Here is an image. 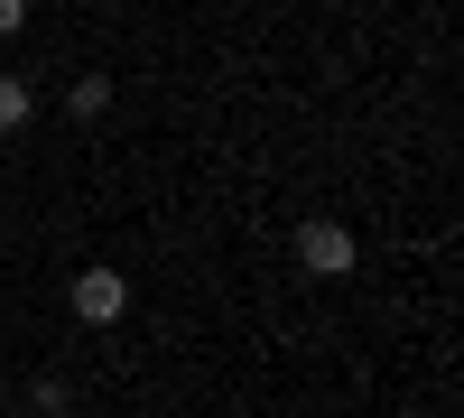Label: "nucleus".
I'll use <instances>...</instances> for the list:
<instances>
[{
  "instance_id": "f257e3e1",
  "label": "nucleus",
  "mask_w": 464,
  "mask_h": 418,
  "mask_svg": "<svg viewBox=\"0 0 464 418\" xmlns=\"http://www.w3.org/2000/svg\"><path fill=\"white\" fill-rule=\"evenodd\" d=\"M353 260H362V242H353L343 214H306L297 223V270L306 279H353Z\"/></svg>"
},
{
  "instance_id": "f03ea898",
  "label": "nucleus",
  "mask_w": 464,
  "mask_h": 418,
  "mask_svg": "<svg viewBox=\"0 0 464 418\" xmlns=\"http://www.w3.org/2000/svg\"><path fill=\"white\" fill-rule=\"evenodd\" d=\"M65 307L84 316V326H121V316H130V279L111 270V260H93V270H74V288H65Z\"/></svg>"
},
{
  "instance_id": "7ed1b4c3",
  "label": "nucleus",
  "mask_w": 464,
  "mask_h": 418,
  "mask_svg": "<svg viewBox=\"0 0 464 418\" xmlns=\"http://www.w3.org/2000/svg\"><path fill=\"white\" fill-rule=\"evenodd\" d=\"M65 112H74V122H102V112H111V74H102V65L74 74V84H65Z\"/></svg>"
},
{
  "instance_id": "20e7f679",
  "label": "nucleus",
  "mask_w": 464,
  "mask_h": 418,
  "mask_svg": "<svg viewBox=\"0 0 464 418\" xmlns=\"http://www.w3.org/2000/svg\"><path fill=\"white\" fill-rule=\"evenodd\" d=\"M37 122V84L28 74H0V131H28Z\"/></svg>"
},
{
  "instance_id": "39448f33",
  "label": "nucleus",
  "mask_w": 464,
  "mask_h": 418,
  "mask_svg": "<svg viewBox=\"0 0 464 418\" xmlns=\"http://www.w3.org/2000/svg\"><path fill=\"white\" fill-rule=\"evenodd\" d=\"M28 409H37V418H74V382H65V372H37Z\"/></svg>"
},
{
  "instance_id": "423d86ee",
  "label": "nucleus",
  "mask_w": 464,
  "mask_h": 418,
  "mask_svg": "<svg viewBox=\"0 0 464 418\" xmlns=\"http://www.w3.org/2000/svg\"><path fill=\"white\" fill-rule=\"evenodd\" d=\"M28 28V0H0V37H19Z\"/></svg>"
}]
</instances>
